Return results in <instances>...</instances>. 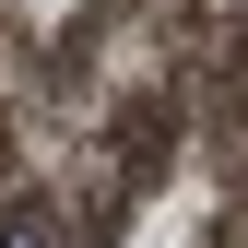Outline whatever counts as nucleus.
I'll list each match as a JSON object with an SVG mask.
<instances>
[{"label":"nucleus","instance_id":"f257e3e1","mask_svg":"<svg viewBox=\"0 0 248 248\" xmlns=\"http://www.w3.org/2000/svg\"><path fill=\"white\" fill-rule=\"evenodd\" d=\"M0 248H59V236H47V225H36V213H24V225H12V236H0Z\"/></svg>","mask_w":248,"mask_h":248}]
</instances>
